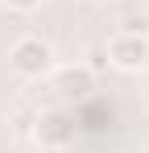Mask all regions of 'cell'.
<instances>
[{
	"label": "cell",
	"mask_w": 149,
	"mask_h": 153,
	"mask_svg": "<svg viewBox=\"0 0 149 153\" xmlns=\"http://www.w3.org/2000/svg\"><path fill=\"white\" fill-rule=\"evenodd\" d=\"M108 66H112V71H124V75H141L149 66V37L116 33V37L108 42Z\"/></svg>",
	"instance_id": "obj_2"
},
{
	"label": "cell",
	"mask_w": 149,
	"mask_h": 153,
	"mask_svg": "<svg viewBox=\"0 0 149 153\" xmlns=\"http://www.w3.org/2000/svg\"><path fill=\"white\" fill-rule=\"evenodd\" d=\"M120 33H137V37H149V13H128L120 21Z\"/></svg>",
	"instance_id": "obj_4"
},
{
	"label": "cell",
	"mask_w": 149,
	"mask_h": 153,
	"mask_svg": "<svg viewBox=\"0 0 149 153\" xmlns=\"http://www.w3.org/2000/svg\"><path fill=\"white\" fill-rule=\"evenodd\" d=\"M0 13H4V0H0Z\"/></svg>",
	"instance_id": "obj_8"
},
{
	"label": "cell",
	"mask_w": 149,
	"mask_h": 153,
	"mask_svg": "<svg viewBox=\"0 0 149 153\" xmlns=\"http://www.w3.org/2000/svg\"><path fill=\"white\" fill-rule=\"evenodd\" d=\"M54 87L62 91V95H87L91 87H95V75L79 62V66H62L58 75H54Z\"/></svg>",
	"instance_id": "obj_3"
},
{
	"label": "cell",
	"mask_w": 149,
	"mask_h": 153,
	"mask_svg": "<svg viewBox=\"0 0 149 153\" xmlns=\"http://www.w3.org/2000/svg\"><path fill=\"white\" fill-rule=\"evenodd\" d=\"M8 66L21 79H46L50 71H54V46H50L42 33H25V37L13 42V50H8Z\"/></svg>",
	"instance_id": "obj_1"
},
{
	"label": "cell",
	"mask_w": 149,
	"mask_h": 153,
	"mask_svg": "<svg viewBox=\"0 0 149 153\" xmlns=\"http://www.w3.org/2000/svg\"><path fill=\"white\" fill-rule=\"evenodd\" d=\"M91 75H99V71H108V46H91L87 50V62H83Z\"/></svg>",
	"instance_id": "obj_5"
},
{
	"label": "cell",
	"mask_w": 149,
	"mask_h": 153,
	"mask_svg": "<svg viewBox=\"0 0 149 153\" xmlns=\"http://www.w3.org/2000/svg\"><path fill=\"white\" fill-rule=\"evenodd\" d=\"M4 8H8V13H37L42 0H4Z\"/></svg>",
	"instance_id": "obj_6"
},
{
	"label": "cell",
	"mask_w": 149,
	"mask_h": 153,
	"mask_svg": "<svg viewBox=\"0 0 149 153\" xmlns=\"http://www.w3.org/2000/svg\"><path fill=\"white\" fill-rule=\"evenodd\" d=\"M87 4H112V0H87Z\"/></svg>",
	"instance_id": "obj_7"
}]
</instances>
